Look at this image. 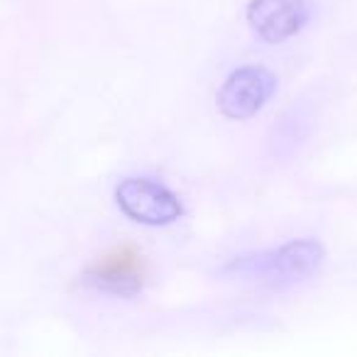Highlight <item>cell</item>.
<instances>
[{
  "instance_id": "1",
  "label": "cell",
  "mask_w": 357,
  "mask_h": 357,
  "mask_svg": "<svg viewBox=\"0 0 357 357\" xmlns=\"http://www.w3.org/2000/svg\"><path fill=\"white\" fill-rule=\"evenodd\" d=\"M115 201L130 220L152 225V228L176 223L184 213L181 201L174 191H169L167 186L154 181V178L144 176L123 178L115 189Z\"/></svg>"
},
{
  "instance_id": "5",
  "label": "cell",
  "mask_w": 357,
  "mask_h": 357,
  "mask_svg": "<svg viewBox=\"0 0 357 357\" xmlns=\"http://www.w3.org/2000/svg\"><path fill=\"white\" fill-rule=\"evenodd\" d=\"M147 267L144 257L135 252L132 248H115L105 252L96 264L89 269V282L96 289L118 296H132L142 289Z\"/></svg>"
},
{
  "instance_id": "2",
  "label": "cell",
  "mask_w": 357,
  "mask_h": 357,
  "mask_svg": "<svg viewBox=\"0 0 357 357\" xmlns=\"http://www.w3.org/2000/svg\"><path fill=\"white\" fill-rule=\"evenodd\" d=\"M274 86L277 81H274L272 71H267L264 66H243V69L233 71L218 91L220 113L230 120L252 118L272 98Z\"/></svg>"
},
{
  "instance_id": "4",
  "label": "cell",
  "mask_w": 357,
  "mask_h": 357,
  "mask_svg": "<svg viewBox=\"0 0 357 357\" xmlns=\"http://www.w3.org/2000/svg\"><path fill=\"white\" fill-rule=\"evenodd\" d=\"M311 17L308 0H250L248 22L259 40L279 45L303 30Z\"/></svg>"
},
{
  "instance_id": "3",
  "label": "cell",
  "mask_w": 357,
  "mask_h": 357,
  "mask_svg": "<svg viewBox=\"0 0 357 357\" xmlns=\"http://www.w3.org/2000/svg\"><path fill=\"white\" fill-rule=\"evenodd\" d=\"M323 250L318 243L311 240H298V243H289L279 250H269V252H259L252 257H240L230 264V272L240 274H259V277H301L308 274L321 264Z\"/></svg>"
}]
</instances>
